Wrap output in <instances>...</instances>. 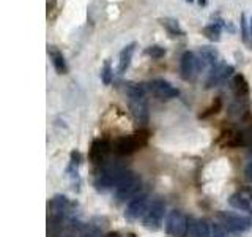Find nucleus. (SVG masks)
<instances>
[{"instance_id":"cd10ccee","label":"nucleus","mask_w":252,"mask_h":237,"mask_svg":"<svg viewBox=\"0 0 252 237\" xmlns=\"http://www.w3.org/2000/svg\"><path fill=\"white\" fill-rule=\"evenodd\" d=\"M81 237H101V231L96 226H89V225H87L84 228Z\"/></svg>"},{"instance_id":"473e14b6","label":"nucleus","mask_w":252,"mask_h":237,"mask_svg":"<svg viewBox=\"0 0 252 237\" xmlns=\"http://www.w3.org/2000/svg\"><path fill=\"white\" fill-rule=\"evenodd\" d=\"M199 3L200 5H207V0H199Z\"/></svg>"},{"instance_id":"f257e3e1","label":"nucleus","mask_w":252,"mask_h":237,"mask_svg":"<svg viewBox=\"0 0 252 237\" xmlns=\"http://www.w3.org/2000/svg\"><path fill=\"white\" fill-rule=\"evenodd\" d=\"M128 171L129 169L122 163L114 161H107L102 166H98L93 176V188L98 193H107L110 190H115L122 179L128 174Z\"/></svg>"},{"instance_id":"39448f33","label":"nucleus","mask_w":252,"mask_h":237,"mask_svg":"<svg viewBox=\"0 0 252 237\" xmlns=\"http://www.w3.org/2000/svg\"><path fill=\"white\" fill-rule=\"evenodd\" d=\"M142 188V179L136 172L128 171V174L122 179L120 184L114 190V202L118 205L122 202L131 201L134 196H137Z\"/></svg>"},{"instance_id":"2eb2a0df","label":"nucleus","mask_w":252,"mask_h":237,"mask_svg":"<svg viewBox=\"0 0 252 237\" xmlns=\"http://www.w3.org/2000/svg\"><path fill=\"white\" fill-rule=\"evenodd\" d=\"M216 144L222 149H238L244 147V138H243V130H235V128H227L220 133L218 138Z\"/></svg>"},{"instance_id":"7c9ffc66","label":"nucleus","mask_w":252,"mask_h":237,"mask_svg":"<svg viewBox=\"0 0 252 237\" xmlns=\"http://www.w3.org/2000/svg\"><path fill=\"white\" fill-rule=\"evenodd\" d=\"M104 237H122V236H120V233H118V231H110Z\"/></svg>"},{"instance_id":"4be33fe9","label":"nucleus","mask_w":252,"mask_h":237,"mask_svg":"<svg viewBox=\"0 0 252 237\" xmlns=\"http://www.w3.org/2000/svg\"><path fill=\"white\" fill-rule=\"evenodd\" d=\"M159 24L167 30V34L170 37H183L185 30L181 29L180 22L175 18H159Z\"/></svg>"},{"instance_id":"c756f323","label":"nucleus","mask_w":252,"mask_h":237,"mask_svg":"<svg viewBox=\"0 0 252 237\" xmlns=\"http://www.w3.org/2000/svg\"><path fill=\"white\" fill-rule=\"evenodd\" d=\"M241 192H243L244 195H246V198L252 202V187H244V188L241 190Z\"/></svg>"},{"instance_id":"6ab92c4d","label":"nucleus","mask_w":252,"mask_h":237,"mask_svg":"<svg viewBox=\"0 0 252 237\" xmlns=\"http://www.w3.org/2000/svg\"><path fill=\"white\" fill-rule=\"evenodd\" d=\"M230 87H232L233 95L238 100L246 98L248 95H249V82H248V79L244 78L241 73L233 75V78L230 79Z\"/></svg>"},{"instance_id":"423d86ee","label":"nucleus","mask_w":252,"mask_h":237,"mask_svg":"<svg viewBox=\"0 0 252 237\" xmlns=\"http://www.w3.org/2000/svg\"><path fill=\"white\" fill-rule=\"evenodd\" d=\"M165 215V202L161 198H155V199L150 202L148 210L142 218V226H144L147 231L156 233L161 229L162 220Z\"/></svg>"},{"instance_id":"7ed1b4c3","label":"nucleus","mask_w":252,"mask_h":237,"mask_svg":"<svg viewBox=\"0 0 252 237\" xmlns=\"http://www.w3.org/2000/svg\"><path fill=\"white\" fill-rule=\"evenodd\" d=\"M148 138H150V133L147 130H139L132 134H126V136L115 139L112 144V150L118 157L132 155L148 144Z\"/></svg>"},{"instance_id":"a878e982","label":"nucleus","mask_w":252,"mask_h":237,"mask_svg":"<svg viewBox=\"0 0 252 237\" xmlns=\"http://www.w3.org/2000/svg\"><path fill=\"white\" fill-rule=\"evenodd\" d=\"M240 29H241V40L244 44H251V35H249V24L246 19V14L241 13V18H240Z\"/></svg>"},{"instance_id":"ddd939ff","label":"nucleus","mask_w":252,"mask_h":237,"mask_svg":"<svg viewBox=\"0 0 252 237\" xmlns=\"http://www.w3.org/2000/svg\"><path fill=\"white\" fill-rule=\"evenodd\" d=\"M81 164H82V155L79 150H71V154H69V163L66 166V177L69 180V184L71 187H73L74 192H79L81 190V184H82V180H81V174H79V168H81Z\"/></svg>"},{"instance_id":"c9c22d12","label":"nucleus","mask_w":252,"mask_h":237,"mask_svg":"<svg viewBox=\"0 0 252 237\" xmlns=\"http://www.w3.org/2000/svg\"><path fill=\"white\" fill-rule=\"evenodd\" d=\"M186 2H189V3H191V2H194V0H186Z\"/></svg>"},{"instance_id":"393cba45","label":"nucleus","mask_w":252,"mask_h":237,"mask_svg":"<svg viewBox=\"0 0 252 237\" xmlns=\"http://www.w3.org/2000/svg\"><path fill=\"white\" fill-rule=\"evenodd\" d=\"M165 52H167V51H165V47L161 46V44H152V46L145 47V51H144L145 55H148V57H152L155 60L162 59L165 55Z\"/></svg>"},{"instance_id":"4468645a","label":"nucleus","mask_w":252,"mask_h":237,"mask_svg":"<svg viewBox=\"0 0 252 237\" xmlns=\"http://www.w3.org/2000/svg\"><path fill=\"white\" fill-rule=\"evenodd\" d=\"M197 59H199V70H211L215 68L218 63H220V55L216 47L211 46H200L197 51Z\"/></svg>"},{"instance_id":"6e6552de","label":"nucleus","mask_w":252,"mask_h":237,"mask_svg":"<svg viewBox=\"0 0 252 237\" xmlns=\"http://www.w3.org/2000/svg\"><path fill=\"white\" fill-rule=\"evenodd\" d=\"M150 202L152 201L148 199V193H139L137 196H134L125 209V213H123L125 220L129 221V223L142 220L148 210Z\"/></svg>"},{"instance_id":"5701e85b","label":"nucleus","mask_w":252,"mask_h":237,"mask_svg":"<svg viewBox=\"0 0 252 237\" xmlns=\"http://www.w3.org/2000/svg\"><path fill=\"white\" fill-rule=\"evenodd\" d=\"M222 98L220 97H216L215 100H213V103L208 106V108H205L202 113L199 114V118H210V117H213V116H216V114H219L220 111H222Z\"/></svg>"},{"instance_id":"f8f14e48","label":"nucleus","mask_w":252,"mask_h":237,"mask_svg":"<svg viewBox=\"0 0 252 237\" xmlns=\"http://www.w3.org/2000/svg\"><path fill=\"white\" fill-rule=\"evenodd\" d=\"M199 59H197V54L192 51H186L183 52L180 59V76L183 81H192L195 75L199 73Z\"/></svg>"},{"instance_id":"9d476101","label":"nucleus","mask_w":252,"mask_h":237,"mask_svg":"<svg viewBox=\"0 0 252 237\" xmlns=\"http://www.w3.org/2000/svg\"><path fill=\"white\" fill-rule=\"evenodd\" d=\"M112 150L110 142L104 138H94L89 149V161L93 166H102L107 163V157Z\"/></svg>"},{"instance_id":"dca6fc26","label":"nucleus","mask_w":252,"mask_h":237,"mask_svg":"<svg viewBox=\"0 0 252 237\" xmlns=\"http://www.w3.org/2000/svg\"><path fill=\"white\" fill-rule=\"evenodd\" d=\"M224 26H225V19L219 18V16H215V18H213V21L208 24V26H205L202 29V34L207 37L210 41L218 43L219 40H220V35H222Z\"/></svg>"},{"instance_id":"aec40b11","label":"nucleus","mask_w":252,"mask_h":237,"mask_svg":"<svg viewBox=\"0 0 252 237\" xmlns=\"http://www.w3.org/2000/svg\"><path fill=\"white\" fill-rule=\"evenodd\" d=\"M47 54H49L51 62H52V67L55 70L57 75H66L68 73V65H66V60L63 57V54L57 49L55 46H47Z\"/></svg>"},{"instance_id":"9b49d317","label":"nucleus","mask_w":252,"mask_h":237,"mask_svg":"<svg viewBox=\"0 0 252 237\" xmlns=\"http://www.w3.org/2000/svg\"><path fill=\"white\" fill-rule=\"evenodd\" d=\"M235 73V68L232 65H228L225 62H220L215 68H211L208 71V76L205 79V89H213L218 87L222 82H225L227 79H232Z\"/></svg>"},{"instance_id":"f704fd0d","label":"nucleus","mask_w":252,"mask_h":237,"mask_svg":"<svg viewBox=\"0 0 252 237\" xmlns=\"http://www.w3.org/2000/svg\"><path fill=\"white\" fill-rule=\"evenodd\" d=\"M249 154H251V155H252V147H251V149H249Z\"/></svg>"},{"instance_id":"b1692460","label":"nucleus","mask_w":252,"mask_h":237,"mask_svg":"<svg viewBox=\"0 0 252 237\" xmlns=\"http://www.w3.org/2000/svg\"><path fill=\"white\" fill-rule=\"evenodd\" d=\"M101 81L104 85H110L114 81V70L110 60H104V65L101 68Z\"/></svg>"},{"instance_id":"20e7f679","label":"nucleus","mask_w":252,"mask_h":237,"mask_svg":"<svg viewBox=\"0 0 252 237\" xmlns=\"http://www.w3.org/2000/svg\"><path fill=\"white\" fill-rule=\"evenodd\" d=\"M216 218H218V223L222 226L228 234L240 236V234L248 233L252 228V220L249 217L240 215V213H235V212L219 210Z\"/></svg>"},{"instance_id":"1a4fd4ad","label":"nucleus","mask_w":252,"mask_h":237,"mask_svg":"<svg viewBox=\"0 0 252 237\" xmlns=\"http://www.w3.org/2000/svg\"><path fill=\"white\" fill-rule=\"evenodd\" d=\"M145 85H147V90L152 92L153 97L159 101H169L172 98H177L180 95V90L177 87H173L169 81H165V79H153V81H150Z\"/></svg>"},{"instance_id":"c85d7f7f","label":"nucleus","mask_w":252,"mask_h":237,"mask_svg":"<svg viewBox=\"0 0 252 237\" xmlns=\"http://www.w3.org/2000/svg\"><path fill=\"white\" fill-rule=\"evenodd\" d=\"M244 177H246V180H249L252 184V161H249L246 164V168H244Z\"/></svg>"},{"instance_id":"a211bd4d","label":"nucleus","mask_w":252,"mask_h":237,"mask_svg":"<svg viewBox=\"0 0 252 237\" xmlns=\"http://www.w3.org/2000/svg\"><path fill=\"white\" fill-rule=\"evenodd\" d=\"M137 47V43L132 41L129 44H126L123 49L120 51V55H118V67H117V71L118 75H123L126 73V70L129 68L131 65V60H132V55H134V51H136Z\"/></svg>"},{"instance_id":"2f4dec72","label":"nucleus","mask_w":252,"mask_h":237,"mask_svg":"<svg viewBox=\"0 0 252 237\" xmlns=\"http://www.w3.org/2000/svg\"><path fill=\"white\" fill-rule=\"evenodd\" d=\"M249 35H251V47H252V16H251V19H249Z\"/></svg>"},{"instance_id":"f03ea898","label":"nucleus","mask_w":252,"mask_h":237,"mask_svg":"<svg viewBox=\"0 0 252 237\" xmlns=\"http://www.w3.org/2000/svg\"><path fill=\"white\" fill-rule=\"evenodd\" d=\"M125 92L128 95V106L129 113L134 118V122L140 126H145L148 123V101L145 97L147 85L137 84V82H126Z\"/></svg>"},{"instance_id":"bb28decb","label":"nucleus","mask_w":252,"mask_h":237,"mask_svg":"<svg viewBox=\"0 0 252 237\" xmlns=\"http://www.w3.org/2000/svg\"><path fill=\"white\" fill-rule=\"evenodd\" d=\"M210 229H211V237H227V231L218 223V221L216 223L215 221L210 223Z\"/></svg>"},{"instance_id":"72a5a7b5","label":"nucleus","mask_w":252,"mask_h":237,"mask_svg":"<svg viewBox=\"0 0 252 237\" xmlns=\"http://www.w3.org/2000/svg\"><path fill=\"white\" fill-rule=\"evenodd\" d=\"M65 237H74V236H73V234H66Z\"/></svg>"},{"instance_id":"f3484780","label":"nucleus","mask_w":252,"mask_h":237,"mask_svg":"<svg viewBox=\"0 0 252 237\" xmlns=\"http://www.w3.org/2000/svg\"><path fill=\"white\" fill-rule=\"evenodd\" d=\"M188 237H211L210 223L203 218H189Z\"/></svg>"},{"instance_id":"412c9836","label":"nucleus","mask_w":252,"mask_h":237,"mask_svg":"<svg viewBox=\"0 0 252 237\" xmlns=\"http://www.w3.org/2000/svg\"><path fill=\"white\" fill-rule=\"evenodd\" d=\"M228 204L230 207H233L235 210H240V212H246L249 215H252V202L246 198L243 192H236L233 193L230 198H228Z\"/></svg>"},{"instance_id":"0eeeda50","label":"nucleus","mask_w":252,"mask_h":237,"mask_svg":"<svg viewBox=\"0 0 252 237\" xmlns=\"http://www.w3.org/2000/svg\"><path fill=\"white\" fill-rule=\"evenodd\" d=\"M189 218L185 212L181 210H170L165 218L164 229L167 237H188Z\"/></svg>"}]
</instances>
